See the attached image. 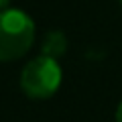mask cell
Returning a JSON list of instances; mask_svg holds the SVG:
<instances>
[{
    "mask_svg": "<svg viewBox=\"0 0 122 122\" xmlns=\"http://www.w3.org/2000/svg\"><path fill=\"white\" fill-rule=\"evenodd\" d=\"M63 51H65V37L61 35L59 30L49 33L47 39H45V45H43V55L57 59V57H59Z\"/></svg>",
    "mask_w": 122,
    "mask_h": 122,
    "instance_id": "cell-3",
    "label": "cell"
},
{
    "mask_svg": "<svg viewBox=\"0 0 122 122\" xmlns=\"http://www.w3.org/2000/svg\"><path fill=\"white\" fill-rule=\"evenodd\" d=\"M61 77H63V71L59 61L47 55H39L22 67L20 87L33 100H47L59 90Z\"/></svg>",
    "mask_w": 122,
    "mask_h": 122,
    "instance_id": "cell-2",
    "label": "cell"
},
{
    "mask_svg": "<svg viewBox=\"0 0 122 122\" xmlns=\"http://www.w3.org/2000/svg\"><path fill=\"white\" fill-rule=\"evenodd\" d=\"M120 6H122V0H120Z\"/></svg>",
    "mask_w": 122,
    "mask_h": 122,
    "instance_id": "cell-6",
    "label": "cell"
},
{
    "mask_svg": "<svg viewBox=\"0 0 122 122\" xmlns=\"http://www.w3.org/2000/svg\"><path fill=\"white\" fill-rule=\"evenodd\" d=\"M35 43V22L25 10H0V61H16Z\"/></svg>",
    "mask_w": 122,
    "mask_h": 122,
    "instance_id": "cell-1",
    "label": "cell"
},
{
    "mask_svg": "<svg viewBox=\"0 0 122 122\" xmlns=\"http://www.w3.org/2000/svg\"><path fill=\"white\" fill-rule=\"evenodd\" d=\"M8 2H10V0H0V10L8 8Z\"/></svg>",
    "mask_w": 122,
    "mask_h": 122,
    "instance_id": "cell-5",
    "label": "cell"
},
{
    "mask_svg": "<svg viewBox=\"0 0 122 122\" xmlns=\"http://www.w3.org/2000/svg\"><path fill=\"white\" fill-rule=\"evenodd\" d=\"M116 122H122V102L118 104V108H116Z\"/></svg>",
    "mask_w": 122,
    "mask_h": 122,
    "instance_id": "cell-4",
    "label": "cell"
}]
</instances>
